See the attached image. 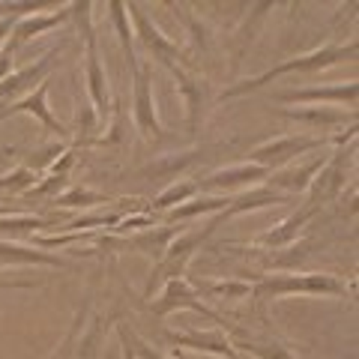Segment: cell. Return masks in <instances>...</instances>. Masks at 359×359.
<instances>
[{
  "mask_svg": "<svg viewBox=\"0 0 359 359\" xmlns=\"http://www.w3.org/2000/svg\"><path fill=\"white\" fill-rule=\"evenodd\" d=\"M294 294H306V297H351L353 285H347L344 278L332 276V273H282V276H261L252 285V297L257 306L282 297H294Z\"/></svg>",
  "mask_w": 359,
  "mask_h": 359,
  "instance_id": "6da1fadb",
  "label": "cell"
},
{
  "mask_svg": "<svg viewBox=\"0 0 359 359\" xmlns=\"http://www.w3.org/2000/svg\"><path fill=\"white\" fill-rule=\"evenodd\" d=\"M356 48H359L356 42H347V45L330 42V45H323V48H314L311 54H302V57H290L285 63H278V66H273L269 72L257 75V78H245V81H237L233 87L224 90L219 99H222V102H228V99L245 96V93H252V90H261L269 81H276V78H282V75H290V72H320V69H330V66H339L344 60H353L356 57Z\"/></svg>",
  "mask_w": 359,
  "mask_h": 359,
  "instance_id": "7a4b0ae2",
  "label": "cell"
},
{
  "mask_svg": "<svg viewBox=\"0 0 359 359\" xmlns=\"http://www.w3.org/2000/svg\"><path fill=\"white\" fill-rule=\"evenodd\" d=\"M72 18L78 21L84 39H87V60H84V75H87V96L93 105L96 117L105 120L108 117V78L102 69V57H99V36L93 27V4H72Z\"/></svg>",
  "mask_w": 359,
  "mask_h": 359,
  "instance_id": "3957f363",
  "label": "cell"
},
{
  "mask_svg": "<svg viewBox=\"0 0 359 359\" xmlns=\"http://www.w3.org/2000/svg\"><path fill=\"white\" fill-rule=\"evenodd\" d=\"M219 224L216 222H210L207 228H195V231H180L177 237L171 240V245L165 249V255L159 257V264H153V276H150V282H147V290L144 294L153 297V290L165 285V282H174V278H183L186 273V266L189 261L195 257V252L204 245L212 233H216Z\"/></svg>",
  "mask_w": 359,
  "mask_h": 359,
  "instance_id": "277c9868",
  "label": "cell"
},
{
  "mask_svg": "<svg viewBox=\"0 0 359 359\" xmlns=\"http://www.w3.org/2000/svg\"><path fill=\"white\" fill-rule=\"evenodd\" d=\"M129 69H132V90H135L132 93L135 126H138V132L147 141H162L165 129H162L159 117H156V102H153V66L132 60Z\"/></svg>",
  "mask_w": 359,
  "mask_h": 359,
  "instance_id": "5b68a950",
  "label": "cell"
},
{
  "mask_svg": "<svg viewBox=\"0 0 359 359\" xmlns=\"http://www.w3.org/2000/svg\"><path fill=\"white\" fill-rule=\"evenodd\" d=\"M327 144H332V138H302V135H285V138H273L261 144V147H255L249 156H252V165H261L266 168V171H276V168L287 165L290 159H297V156H306L311 150H320L327 147Z\"/></svg>",
  "mask_w": 359,
  "mask_h": 359,
  "instance_id": "8992f818",
  "label": "cell"
},
{
  "mask_svg": "<svg viewBox=\"0 0 359 359\" xmlns=\"http://www.w3.org/2000/svg\"><path fill=\"white\" fill-rule=\"evenodd\" d=\"M63 48L66 45H54L51 51H45L39 60H33L30 66H21V69H15V72H9L4 81H0V108L4 105H9L13 102V96H18V93H25V90H36V84H42L45 78H48V72L57 66V57L63 54Z\"/></svg>",
  "mask_w": 359,
  "mask_h": 359,
  "instance_id": "52a82bcc",
  "label": "cell"
},
{
  "mask_svg": "<svg viewBox=\"0 0 359 359\" xmlns=\"http://www.w3.org/2000/svg\"><path fill=\"white\" fill-rule=\"evenodd\" d=\"M126 13H129V18L135 21V27H138L141 42L147 45V51H150L153 57L165 66V69H174L177 60H183V57H186V51L180 48V42L168 39L165 33H162L159 27H156L147 15L141 13V6H138V4H126Z\"/></svg>",
  "mask_w": 359,
  "mask_h": 359,
  "instance_id": "ba28073f",
  "label": "cell"
},
{
  "mask_svg": "<svg viewBox=\"0 0 359 359\" xmlns=\"http://www.w3.org/2000/svg\"><path fill=\"white\" fill-rule=\"evenodd\" d=\"M177 309H192V311H198V314H204V318H210L212 323H222V327H228V323H224V318H219L216 311H210L204 302L198 299L195 287L189 285L186 278H174V282H165V294L156 299V302H150V311L159 314V318H168V314L177 311Z\"/></svg>",
  "mask_w": 359,
  "mask_h": 359,
  "instance_id": "9c48e42d",
  "label": "cell"
},
{
  "mask_svg": "<svg viewBox=\"0 0 359 359\" xmlns=\"http://www.w3.org/2000/svg\"><path fill=\"white\" fill-rule=\"evenodd\" d=\"M15 114H30V117H36L45 129H48L51 135H69V129L63 126V123L51 114V108H48V78L36 87V90H30L27 96H21L15 99V102H9L0 108V120H6V117H15Z\"/></svg>",
  "mask_w": 359,
  "mask_h": 359,
  "instance_id": "30bf717a",
  "label": "cell"
},
{
  "mask_svg": "<svg viewBox=\"0 0 359 359\" xmlns=\"http://www.w3.org/2000/svg\"><path fill=\"white\" fill-rule=\"evenodd\" d=\"M269 174H273V171H266V168H261V165H252V162L231 165V168H222V171H212L204 183H198V189H204V192H224V195H231V192H237V189H243V186L266 183Z\"/></svg>",
  "mask_w": 359,
  "mask_h": 359,
  "instance_id": "8fae6325",
  "label": "cell"
},
{
  "mask_svg": "<svg viewBox=\"0 0 359 359\" xmlns=\"http://www.w3.org/2000/svg\"><path fill=\"white\" fill-rule=\"evenodd\" d=\"M356 96H359V87L351 84H323V87H306V90H282L276 93L278 102H299V105H309V102H341V105H356Z\"/></svg>",
  "mask_w": 359,
  "mask_h": 359,
  "instance_id": "7c38bea8",
  "label": "cell"
},
{
  "mask_svg": "<svg viewBox=\"0 0 359 359\" xmlns=\"http://www.w3.org/2000/svg\"><path fill=\"white\" fill-rule=\"evenodd\" d=\"M66 21H72V4L63 6V9H57V13H48V15L36 13V15L18 18V25L13 27V33H9V42H6V45H9L13 51H18L21 45L30 42L33 36H39V33H48V30H54V27L66 25Z\"/></svg>",
  "mask_w": 359,
  "mask_h": 359,
  "instance_id": "4fadbf2b",
  "label": "cell"
},
{
  "mask_svg": "<svg viewBox=\"0 0 359 359\" xmlns=\"http://www.w3.org/2000/svg\"><path fill=\"white\" fill-rule=\"evenodd\" d=\"M168 72L177 78V87H180V93H183V99H186L189 135H195L198 123H201V114H204L207 96H210V84H207V78H204V81H201V78H192L186 69H180V66H174V69H168Z\"/></svg>",
  "mask_w": 359,
  "mask_h": 359,
  "instance_id": "5bb4252c",
  "label": "cell"
},
{
  "mask_svg": "<svg viewBox=\"0 0 359 359\" xmlns=\"http://www.w3.org/2000/svg\"><path fill=\"white\" fill-rule=\"evenodd\" d=\"M318 212H320V207L311 204V201H306V207L297 210L294 216L285 219L282 224H276V228L269 231V233H264V237L257 240V243H261V245H287V243H294V240H299L302 228H306V224H309L314 216H318Z\"/></svg>",
  "mask_w": 359,
  "mask_h": 359,
  "instance_id": "9a60e30c",
  "label": "cell"
},
{
  "mask_svg": "<svg viewBox=\"0 0 359 359\" xmlns=\"http://www.w3.org/2000/svg\"><path fill=\"white\" fill-rule=\"evenodd\" d=\"M287 195H278L273 189L266 186H257L255 192H245V195H237L231 201V207L219 212V219H212L216 224H222L224 219H233V216H243V212H252V210H264V207H276V204H287Z\"/></svg>",
  "mask_w": 359,
  "mask_h": 359,
  "instance_id": "2e32d148",
  "label": "cell"
},
{
  "mask_svg": "<svg viewBox=\"0 0 359 359\" xmlns=\"http://www.w3.org/2000/svg\"><path fill=\"white\" fill-rule=\"evenodd\" d=\"M180 233L177 224H168V228H150V231H141L135 237H123L129 249H138L141 255H150L153 264H159V257L165 255V249L171 245V240Z\"/></svg>",
  "mask_w": 359,
  "mask_h": 359,
  "instance_id": "e0dca14e",
  "label": "cell"
},
{
  "mask_svg": "<svg viewBox=\"0 0 359 359\" xmlns=\"http://www.w3.org/2000/svg\"><path fill=\"white\" fill-rule=\"evenodd\" d=\"M6 264H39V266H54V269L69 266L66 261L42 252V249H30V245H15V243L0 240V266H6Z\"/></svg>",
  "mask_w": 359,
  "mask_h": 359,
  "instance_id": "ac0fdd59",
  "label": "cell"
},
{
  "mask_svg": "<svg viewBox=\"0 0 359 359\" xmlns=\"http://www.w3.org/2000/svg\"><path fill=\"white\" fill-rule=\"evenodd\" d=\"M171 344L177 347H192V351H201V353H219L224 359H240V353L224 341L222 332H210V335H201V332H186V335H168Z\"/></svg>",
  "mask_w": 359,
  "mask_h": 359,
  "instance_id": "d6986e66",
  "label": "cell"
},
{
  "mask_svg": "<svg viewBox=\"0 0 359 359\" xmlns=\"http://www.w3.org/2000/svg\"><path fill=\"white\" fill-rule=\"evenodd\" d=\"M231 195H204V198H195V201H186V204L174 207L168 212V222L177 224V222H186V219H195V216H204V212H224L231 207Z\"/></svg>",
  "mask_w": 359,
  "mask_h": 359,
  "instance_id": "ffe728a7",
  "label": "cell"
},
{
  "mask_svg": "<svg viewBox=\"0 0 359 359\" xmlns=\"http://www.w3.org/2000/svg\"><path fill=\"white\" fill-rule=\"evenodd\" d=\"M282 117L287 120H299V123H309V126H339V123H347V114L344 111H332V108H285Z\"/></svg>",
  "mask_w": 359,
  "mask_h": 359,
  "instance_id": "44dd1931",
  "label": "cell"
},
{
  "mask_svg": "<svg viewBox=\"0 0 359 359\" xmlns=\"http://www.w3.org/2000/svg\"><path fill=\"white\" fill-rule=\"evenodd\" d=\"M195 195H198V183H192V180H183V183H171L162 195L153 198V204H147V212L174 210V207H180V204H186V201H192Z\"/></svg>",
  "mask_w": 359,
  "mask_h": 359,
  "instance_id": "7402d4cb",
  "label": "cell"
},
{
  "mask_svg": "<svg viewBox=\"0 0 359 359\" xmlns=\"http://www.w3.org/2000/svg\"><path fill=\"white\" fill-rule=\"evenodd\" d=\"M36 180H39L36 168L18 165V168H13L9 174L0 177V198H4V195H27L30 189L36 186Z\"/></svg>",
  "mask_w": 359,
  "mask_h": 359,
  "instance_id": "603a6c76",
  "label": "cell"
},
{
  "mask_svg": "<svg viewBox=\"0 0 359 359\" xmlns=\"http://www.w3.org/2000/svg\"><path fill=\"white\" fill-rule=\"evenodd\" d=\"M231 347L233 351H243V353H255L261 359H297L294 353H290V347H285L282 341H252L240 332H237V341H233Z\"/></svg>",
  "mask_w": 359,
  "mask_h": 359,
  "instance_id": "cb8c5ba5",
  "label": "cell"
},
{
  "mask_svg": "<svg viewBox=\"0 0 359 359\" xmlns=\"http://www.w3.org/2000/svg\"><path fill=\"white\" fill-rule=\"evenodd\" d=\"M102 204H114V201L102 192L84 189V186H72V189H66V192L54 195V207H102Z\"/></svg>",
  "mask_w": 359,
  "mask_h": 359,
  "instance_id": "d4e9b609",
  "label": "cell"
},
{
  "mask_svg": "<svg viewBox=\"0 0 359 359\" xmlns=\"http://www.w3.org/2000/svg\"><path fill=\"white\" fill-rule=\"evenodd\" d=\"M108 9H111V21H114V30H117V39H120V48H123V57H126V63L138 60V57H135V48H132V30H129V13H126V4H123V0H111Z\"/></svg>",
  "mask_w": 359,
  "mask_h": 359,
  "instance_id": "484cf974",
  "label": "cell"
},
{
  "mask_svg": "<svg viewBox=\"0 0 359 359\" xmlns=\"http://www.w3.org/2000/svg\"><path fill=\"white\" fill-rule=\"evenodd\" d=\"M201 297H224V299H245L252 297V282H240V278H231V282H198Z\"/></svg>",
  "mask_w": 359,
  "mask_h": 359,
  "instance_id": "4316f807",
  "label": "cell"
},
{
  "mask_svg": "<svg viewBox=\"0 0 359 359\" xmlns=\"http://www.w3.org/2000/svg\"><path fill=\"white\" fill-rule=\"evenodd\" d=\"M102 320H93L84 332V339H78V347H75V359H105L102 356Z\"/></svg>",
  "mask_w": 359,
  "mask_h": 359,
  "instance_id": "83f0119b",
  "label": "cell"
},
{
  "mask_svg": "<svg viewBox=\"0 0 359 359\" xmlns=\"http://www.w3.org/2000/svg\"><path fill=\"white\" fill-rule=\"evenodd\" d=\"M66 180L69 177H60V174H51V177H45V183H36L27 192V198H48V195H54L57 192L60 195V189L66 186Z\"/></svg>",
  "mask_w": 359,
  "mask_h": 359,
  "instance_id": "f1b7e54d",
  "label": "cell"
},
{
  "mask_svg": "<svg viewBox=\"0 0 359 359\" xmlns=\"http://www.w3.org/2000/svg\"><path fill=\"white\" fill-rule=\"evenodd\" d=\"M13 57H15V51L9 48V45H4V48H0V81L13 72Z\"/></svg>",
  "mask_w": 359,
  "mask_h": 359,
  "instance_id": "f546056e",
  "label": "cell"
},
{
  "mask_svg": "<svg viewBox=\"0 0 359 359\" xmlns=\"http://www.w3.org/2000/svg\"><path fill=\"white\" fill-rule=\"evenodd\" d=\"M18 25V15H6V18H0V48L9 42V33H13V27Z\"/></svg>",
  "mask_w": 359,
  "mask_h": 359,
  "instance_id": "4dcf8cb0",
  "label": "cell"
},
{
  "mask_svg": "<svg viewBox=\"0 0 359 359\" xmlns=\"http://www.w3.org/2000/svg\"><path fill=\"white\" fill-rule=\"evenodd\" d=\"M117 332H120V344H123V359H138V351H135V347H132L126 327H117Z\"/></svg>",
  "mask_w": 359,
  "mask_h": 359,
  "instance_id": "1f68e13d",
  "label": "cell"
},
{
  "mask_svg": "<svg viewBox=\"0 0 359 359\" xmlns=\"http://www.w3.org/2000/svg\"><path fill=\"white\" fill-rule=\"evenodd\" d=\"M6 287H33L30 282H4L0 285V290H6Z\"/></svg>",
  "mask_w": 359,
  "mask_h": 359,
  "instance_id": "d6a6232c",
  "label": "cell"
}]
</instances>
